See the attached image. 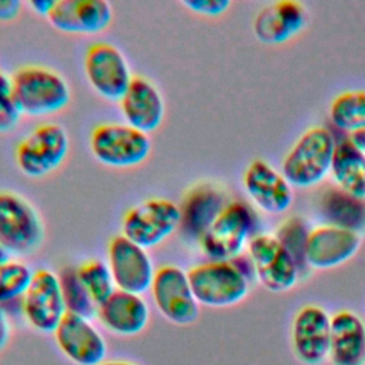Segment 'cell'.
<instances>
[{"label": "cell", "mask_w": 365, "mask_h": 365, "mask_svg": "<svg viewBox=\"0 0 365 365\" xmlns=\"http://www.w3.org/2000/svg\"><path fill=\"white\" fill-rule=\"evenodd\" d=\"M336 141L329 128L312 125L305 130L285 154L281 173L297 188H311L331 173Z\"/></svg>", "instance_id": "1"}, {"label": "cell", "mask_w": 365, "mask_h": 365, "mask_svg": "<svg viewBox=\"0 0 365 365\" xmlns=\"http://www.w3.org/2000/svg\"><path fill=\"white\" fill-rule=\"evenodd\" d=\"M188 279L200 307L230 308L242 302L251 288V275L232 261H205L191 267Z\"/></svg>", "instance_id": "2"}, {"label": "cell", "mask_w": 365, "mask_h": 365, "mask_svg": "<svg viewBox=\"0 0 365 365\" xmlns=\"http://www.w3.org/2000/svg\"><path fill=\"white\" fill-rule=\"evenodd\" d=\"M11 84L21 114L47 115L67 107L71 90L67 80L44 66H23L11 76Z\"/></svg>", "instance_id": "3"}, {"label": "cell", "mask_w": 365, "mask_h": 365, "mask_svg": "<svg viewBox=\"0 0 365 365\" xmlns=\"http://www.w3.org/2000/svg\"><path fill=\"white\" fill-rule=\"evenodd\" d=\"M252 230L251 208L242 201H228L198 245L210 261H232L242 255L252 238Z\"/></svg>", "instance_id": "4"}, {"label": "cell", "mask_w": 365, "mask_h": 365, "mask_svg": "<svg viewBox=\"0 0 365 365\" xmlns=\"http://www.w3.org/2000/svg\"><path fill=\"white\" fill-rule=\"evenodd\" d=\"M90 150L104 165L130 168L148 158L151 138L127 123H100L91 130Z\"/></svg>", "instance_id": "5"}, {"label": "cell", "mask_w": 365, "mask_h": 365, "mask_svg": "<svg viewBox=\"0 0 365 365\" xmlns=\"http://www.w3.org/2000/svg\"><path fill=\"white\" fill-rule=\"evenodd\" d=\"M44 240L40 214L20 194L0 191V245L10 255L33 254Z\"/></svg>", "instance_id": "6"}, {"label": "cell", "mask_w": 365, "mask_h": 365, "mask_svg": "<svg viewBox=\"0 0 365 365\" xmlns=\"http://www.w3.org/2000/svg\"><path fill=\"white\" fill-rule=\"evenodd\" d=\"M68 148L70 140L63 125L41 123L16 145V164L24 175L40 178L63 164Z\"/></svg>", "instance_id": "7"}, {"label": "cell", "mask_w": 365, "mask_h": 365, "mask_svg": "<svg viewBox=\"0 0 365 365\" xmlns=\"http://www.w3.org/2000/svg\"><path fill=\"white\" fill-rule=\"evenodd\" d=\"M254 275L271 292H287L299 279V264L274 234L252 235L247 245Z\"/></svg>", "instance_id": "8"}, {"label": "cell", "mask_w": 365, "mask_h": 365, "mask_svg": "<svg viewBox=\"0 0 365 365\" xmlns=\"http://www.w3.org/2000/svg\"><path fill=\"white\" fill-rule=\"evenodd\" d=\"M180 227V207L168 198H148L125 211L121 220V234L135 244L151 248Z\"/></svg>", "instance_id": "9"}, {"label": "cell", "mask_w": 365, "mask_h": 365, "mask_svg": "<svg viewBox=\"0 0 365 365\" xmlns=\"http://www.w3.org/2000/svg\"><path fill=\"white\" fill-rule=\"evenodd\" d=\"M151 297L158 312L173 324L190 325L200 314L187 271L174 264H163L155 269Z\"/></svg>", "instance_id": "10"}, {"label": "cell", "mask_w": 365, "mask_h": 365, "mask_svg": "<svg viewBox=\"0 0 365 365\" xmlns=\"http://www.w3.org/2000/svg\"><path fill=\"white\" fill-rule=\"evenodd\" d=\"M26 322L37 332L53 334L67 314L58 274L40 268L34 271L20 301Z\"/></svg>", "instance_id": "11"}, {"label": "cell", "mask_w": 365, "mask_h": 365, "mask_svg": "<svg viewBox=\"0 0 365 365\" xmlns=\"http://www.w3.org/2000/svg\"><path fill=\"white\" fill-rule=\"evenodd\" d=\"M84 73L93 90L113 101H118L133 80L124 53L108 41H96L84 54Z\"/></svg>", "instance_id": "12"}, {"label": "cell", "mask_w": 365, "mask_h": 365, "mask_svg": "<svg viewBox=\"0 0 365 365\" xmlns=\"http://www.w3.org/2000/svg\"><path fill=\"white\" fill-rule=\"evenodd\" d=\"M107 265L117 289L143 295L151 288L155 274L147 248L123 234L114 235L107 247Z\"/></svg>", "instance_id": "13"}, {"label": "cell", "mask_w": 365, "mask_h": 365, "mask_svg": "<svg viewBox=\"0 0 365 365\" xmlns=\"http://www.w3.org/2000/svg\"><path fill=\"white\" fill-rule=\"evenodd\" d=\"M331 315L317 304L301 307L291 325L294 355L302 365H322L329 355Z\"/></svg>", "instance_id": "14"}, {"label": "cell", "mask_w": 365, "mask_h": 365, "mask_svg": "<svg viewBox=\"0 0 365 365\" xmlns=\"http://www.w3.org/2000/svg\"><path fill=\"white\" fill-rule=\"evenodd\" d=\"M361 248V235L358 231L324 224L308 231L304 261L314 269H332L356 255Z\"/></svg>", "instance_id": "15"}, {"label": "cell", "mask_w": 365, "mask_h": 365, "mask_svg": "<svg viewBox=\"0 0 365 365\" xmlns=\"http://www.w3.org/2000/svg\"><path fill=\"white\" fill-rule=\"evenodd\" d=\"M53 335L60 352L76 365H98L106 361L107 341L90 318L67 312Z\"/></svg>", "instance_id": "16"}, {"label": "cell", "mask_w": 365, "mask_h": 365, "mask_svg": "<svg viewBox=\"0 0 365 365\" xmlns=\"http://www.w3.org/2000/svg\"><path fill=\"white\" fill-rule=\"evenodd\" d=\"M227 204V195L218 185L212 182H198L192 185L178 204V231L181 237L187 241L200 242Z\"/></svg>", "instance_id": "17"}, {"label": "cell", "mask_w": 365, "mask_h": 365, "mask_svg": "<svg viewBox=\"0 0 365 365\" xmlns=\"http://www.w3.org/2000/svg\"><path fill=\"white\" fill-rule=\"evenodd\" d=\"M242 184L254 205L267 214H282L292 205V185L265 160L255 158L247 165Z\"/></svg>", "instance_id": "18"}, {"label": "cell", "mask_w": 365, "mask_h": 365, "mask_svg": "<svg viewBox=\"0 0 365 365\" xmlns=\"http://www.w3.org/2000/svg\"><path fill=\"white\" fill-rule=\"evenodd\" d=\"M125 123L143 133L155 131L165 115V103L158 87L145 77L134 76L118 100Z\"/></svg>", "instance_id": "19"}, {"label": "cell", "mask_w": 365, "mask_h": 365, "mask_svg": "<svg viewBox=\"0 0 365 365\" xmlns=\"http://www.w3.org/2000/svg\"><path fill=\"white\" fill-rule=\"evenodd\" d=\"M47 19L63 33L96 34L110 26L113 9L106 0H56Z\"/></svg>", "instance_id": "20"}, {"label": "cell", "mask_w": 365, "mask_h": 365, "mask_svg": "<svg viewBox=\"0 0 365 365\" xmlns=\"http://www.w3.org/2000/svg\"><path fill=\"white\" fill-rule=\"evenodd\" d=\"M96 317L114 335L134 336L141 334L150 321V307L140 294L115 289L97 305Z\"/></svg>", "instance_id": "21"}, {"label": "cell", "mask_w": 365, "mask_h": 365, "mask_svg": "<svg viewBox=\"0 0 365 365\" xmlns=\"http://www.w3.org/2000/svg\"><path fill=\"white\" fill-rule=\"evenodd\" d=\"M307 23V11L299 1L279 0L264 7L254 20V33L268 46L282 44L297 36Z\"/></svg>", "instance_id": "22"}, {"label": "cell", "mask_w": 365, "mask_h": 365, "mask_svg": "<svg viewBox=\"0 0 365 365\" xmlns=\"http://www.w3.org/2000/svg\"><path fill=\"white\" fill-rule=\"evenodd\" d=\"M331 365H365V322L349 309L331 317Z\"/></svg>", "instance_id": "23"}, {"label": "cell", "mask_w": 365, "mask_h": 365, "mask_svg": "<svg viewBox=\"0 0 365 365\" xmlns=\"http://www.w3.org/2000/svg\"><path fill=\"white\" fill-rule=\"evenodd\" d=\"M331 175L341 191L365 201V154L349 138L336 143Z\"/></svg>", "instance_id": "24"}, {"label": "cell", "mask_w": 365, "mask_h": 365, "mask_svg": "<svg viewBox=\"0 0 365 365\" xmlns=\"http://www.w3.org/2000/svg\"><path fill=\"white\" fill-rule=\"evenodd\" d=\"M331 123L349 134L365 128V90H348L329 104Z\"/></svg>", "instance_id": "25"}, {"label": "cell", "mask_w": 365, "mask_h": 365, "mask_svg": "<svg viewBox=\"0 0 365 365\" xmlns=\"http://www.w3.org/2000/svg\"><path fill=\"white\" fill-rule=\"evenodd\" d=\"M325 215L329 218L328 224H335L358 231V225L365 218L364 201L354 198L339 188L329 190L322 198Z\"/></svg>", "instance_id": "26"}, {"label": "cell", "mask_w": 365, "mask_h": 365, "mask_svg": "<svg viewBox=\"0 0 365 365\" xmlns=\"http://www.w3.org/2000/svg\"><path fill=\"white\" fill-rule=\"evenodd\" d=\"M61 292L66 309L70 314L91 318L97 312V304L91 299L90 294L81 284L76 267H64L58 272Z\"/></svg>", "instance_id": "27"}, {"label": "cell", "mask_w": 365, "mask_h": 365, "mask_svg": "<svg viewBox=\"0 0 365 365\" xmlns=\"http://www.w3.org/2000/svg\"><path fill=\"white\" fill-rule=\"evenodd\" d=\"M76 268L81 284L97 305L106 301L117 289L107 262L91 258Z\"/></svg>", "instance_id": "28"}, {"label": "cell", "mask_w": 365, "mask_h": 365, "mask_svg": "<svg viewBox=\"0 0 365 365\" xmlns=\"http://www.w3.org/2000/svg\"><path fill=\"white\" fill-rule=\"evenodd\" d=\"M34 271L19 259H9L0 265V304L20 302L27 291Z\"/></svg>", "instance_id": "29"}, {"label": "cell", "mask_w": 365, "mask_h": 365, "mask_svg": "<svg viewBox=\"0 0 365 365\" xmlns=\"http://www.w3.org/2000/svg\"><path fill=\"white\" fill-rule=\"evenodd\" d=\"M21 111L17 106L11 77L0 70V133L11 131L20 121Z\"/></svg>", "instance_id": "30"}, {"label": "cell", "mask_w": 365, "mask_h": 365, "mask_svg": "<svg viewBox=\"0 0 365 365\" xmlns=\"http://www.w3.org/2000/svg\"><path fill=\"white\" fill-rule=\"evenodd\" d=\"M182 6H185L187 9H190L197 14L217 17L230 9L231 1L230 0H184Z\"/></svg>", "instance_id": "31"}, {"label": "cell", "mask_w": 365, "mask_h": 365, "mask_svg": "<svg viewBox=\"0 0 365 365\" xmlns=\"http://www.w3.org/2000/svg\"><path fill=\"white\" fill-rule=\"evenodd\" d=\"M21 10V3L19 0H0V20L11 21Z\"/></svg>", "instance_id": "32"}, {"label": "cell", "mask_w": 365, "mask_h": 365, "mask_svg": "<svg viewBox=\"0 0 365 365\" xmlns=\"http://www.w3.org/2000/svg\"><path fill=\"white\" fill-rule=\"evenodd\" d=\"M11 327L7 315V309L4 305L0 304V351L4 349L10 341Z\"/></svg>", "instance_id": "33"}, {"label": "cell", "mask_w": 365, "mask_h": 365, "mask_svg": "<svg viewBox=\"0 0 365 365\" xmlns=\"http://www.w3.org/2000/svg\"><path fill=\"white\" fill-rule=\"evenodd\" d=\"M54 3H56V0H31V1H29V6L33 9L34 13L47 17L48 13L51 11Z\"/></svg>", "instance_id": "34"}, {"label": "cell", "mask_w": 365, "mask_h": 365, "mask_svg": "<svg viewBox=\"0 0 365 365\" xmlns=\"http://www.w3.org/2000/svg\"><path fill=\"white\" fill-rule=\"evenodd\" d=\"M349 140L365 154V128H362L356 133H352Z\"/></svg>", "instance_id": "35"}, {"label": "cell", "mask_w": 365, "mask_h": 365, "mask_svg": "<svg viewBox=\"0 0 365 365\" xmlns=\"http://www.w3.org/2000/svg\"><path fill=\"white\" fill-rule=\"evenodd\" d=\"M98 365H138V364H135V362H130V361H118V359H111V361H104V362H101V364H98Z\"/></svg>", "instance_id": "36"}, {"label": "cell", "mask_w": 365, "mask_h": 365, "mask_svg": "<svg viewBox=\"0 0 365 365\" xmlns=\"http://www.w3.org/2000/svg\"><path fill=\"white\" fill-rule=\"evenodd\" d=\"M9 259H10V254L0 245V265L4 264V262L9 261Z\"/></svg>", "instance_id": "37"}]
</instances>
